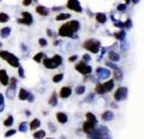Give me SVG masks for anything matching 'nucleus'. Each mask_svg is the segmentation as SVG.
<instances>
[{"label":"nucleus","mask_w":144,"mask_h":139,"mask_svg":"<svg viewBox=\"0 0 144 139\" xmlns=\"http://www.w3.org/2000/svg\"><path fill=\"white\" fill-rule=\"evenodd\" d=\"M80 23L77 21H71L63 25L59 31V34L61 37L74 38L75 33L80 29Z\"/></svg>","instance_id":"f257e3e1"},{"label":"nucleus","mask_w":144,"mask_h":139,"mask_svg":"<svg viewBox=\"0 0 144 139\" xmlns=\"http://www.w3.org/2000/svg\"><path fill=\"white\" fill-rule=\"evenodd\" d=\"M87 137L90 139H112L108 128L103 125L94 128L92 132L87 134Z\"/></svg>","instance_id":"f03ea898"},{"label":"nucleus","mask_w":144,"mask_h":139,"mask_svg":"<svg viewBox=\"0 0 144 139\" xmlns=\"http://www.w3.org/2000/svg\"><path fill=\"white\" fill-rule=\"evenodd\" d=\"M0 57L6 61L7 63L12 66L13 67H19L20 63H19V59L18 58L15 56L13 54L8 52V51L0 50Z\"/></svg>","instance_id":"7ed1b4c3"},{"label":"nucleus","mask_w":144,"mask_h":139,"mask_svg":"<svg viewBox=\"0 0 144 139\" xmlns=\"http://www.w3.org/2000/svg\"><path fill=\"white\" fill-rule=\"evenodd\" d=\"M63 59L61 56L56 54L51 59H45L43 61V64L48 69H53L59 67L62 64Z\"/></svg>","instance_id":"20e7f679"},{"label":"nucleus","mask_w":144,"mask_h":139,"mask_svg":"<svg viewBox=\"0 0 144 139\" xmlns=\"http://www.w3.org/2000/svg\"><path fill=\"white\" fill-rule=\"evenodd\" d=\"M101 42L95 39H89L85 41L83 47L88 51H90L92 53L96 54L98 52L100 48Z\"/></svg>","instance_id":"39448f33"},{"label":"nucleus","mask_w":144,"mask_h":139,"mask_svg":"<svg viewBox=\"0 0 144 139\" xmlns=\"http://www.w3.org/2000/svg\"><path fill=\"white\" fill-rule=\"evenodd\" d=\"M75 69L77 71H79L80 74H82L83 75L89 74L92 71L91 66L89 65H87L86 63H85L84 62H82V61L80 62L77 64H76Z\"/></svg>","instance_id":"423d86ee"},{"label":"nucleus","mask_w":144,"mask_h":139,"mask_svg":"<svg viewBox=\"0 0 144 139\" xmlns=\"http://www.w3.org/2000/svg\"><path fill=\"white\" fill-rule=\"evenodd\" d=\"M128 89L126 87H120L117 89L114 95V98L117 101H123L127 98Z\"/></svg>","instance_id":"0eeeda50"},{"label":"nucleus","mask_w":144,"mask_h":139,"mask_svg":"<svg viewBox=\"0 0 144 139\" xmlns=\"http://www.w3.org/2000/svg\"><path fill=\"white\" fill-rule=\"evenodd\" d=\"M23 18H19L18 19V23H22L24 25H31L33 22V18L32 16L29 12H23Z\"/></svg>","instance_id":"6e6552de"},{"label":"nucleus","mask_w":144,"mask_h":139,"mask_svg":"<svg viewBox=\"0 0 144 139\" xmlns=\"http://www.w3.org/2000/svg\"><path fill=\"white\" fill-rule=\"evenodd\" d=\"M67 6L69 9L76 12L80 13L82 12V8L81 7L80 3L78 0H69Z\"/></svg>","instance_id":"1a4fd4ad"},{"label":"nucleus","mask_w":144,"mask_h":139,"mask_svg":"<svg viewBox=\"0 0 144 139\" xmlns=\"http://www.w3.org/2000/svg\"><path fill=\"white\" fill-rule=\"evenodd\" d=\"M110 74H111L110 71L108 69L99 67L96 69V74L98 77L101 80H105L108 78L110 76Z\"/></svg>","instance_id":"9d476101"},{"label":"nucleus","mask_w":144,"mask_h":139,"mask_svg":"<svg viewBox=\"0 0 144 139\" xmlns=\"http://www.w3.org/2000/svg\"><path fill=\"white\" fill-rule=\"evenodd\" d=\"M9 78L6 70L0 69V83L3 86H6L9 85Z\"/></svg>","instance_id":"9b49d317"},{"label":"nucleus","mask_w":144,"mask_h":139,"mask_svg":"<svg viewBox=\"0 0 144 139\" xmlns=\"http://www.w3.org/2000/svg\"><path fill=\"white\" fill-rule=\"evenodd\" d=\"M96 127V124L91 122H89V121H86L83 124V131L86 133L89 134L91 132H92Z\"/></svg>","instance_id":"f8f14e48"},{"label":"nucleus","mask_w":144,"mask_h":139,"mask_svg":"<svg viewBox=\"0 0 144 139\" xmlns=\"http://www.w3.org/2000/svg\"><path fill=\"white\" fill-rule=\"evenodd\" d=\"M72 94V89L69 87H63L60 91V96L62 98H68Z\"/></svg>","instance_id":"ddd939ff"},{"label":"nucleus","mask_w":144,"mask_h":139,"mask_svg":"<svg viewBox=\"0 0 144 139\" xmlns=\"http://www.w3.org/2000/svg\"><path fill=\"white\" fill-rule=\"evenodd\" d=\"M102 119L105 122H110L114 119L115 114L111 111H106L102 114Z\"/></svg>","instance_id":"4468645a"},{"label":"nucleus","mask_w":144,"mask_h":139,"mask_svg":"<svg viewBox=\"0 0 144 139\" xmlns=\"http://www.w3.org/2000/svg\"><path fill=\"white\" fill-rule=\"evenodd\" d=\"M11 33V29L9 27H4L0 30V37L1 38H8Z\"/></svg>","instance_id":"2eb2a0df"},{"label":"nucleus","mask_w":144,"mask_h":139,"mask_svg":"<svg viewBox=\"0 0 144 139\" xmlns=\"http://www.w3.org/2000/svg\"><path fill=\"white\" fill-rule=\"evenodd\" d=\"M103 88H104L105 90H106V93H108V92L111 91V90L113 89L114 86H115L114 80L111 79V80L108 81L107 82L104 83L103 84Z\"/></svg>","instance_id":"dca6fc26"},{"label":"nucleus","mask_w":144,"mask_h":139,"mask_svg":"<svg viewBox=\"0 0 144 139\" xmlns=\"http://www.w3.org/2000/svg\"><path fill=\"white\" fill-rule=\"evenodd\" d=\"M56 118L58 122L61 124H65L68 120V116L63 112H58L56 114Z\"/></svg>","instance_id":"f3484780"},{"label":"nucleus","mask_w":144,"mask_h":139,"mask_svg":"<svg viewBox=\"0 0 144 139\" xmlns=\"http://www.w3.org/2000/svg\"><path fill=\"white\" fill-rule=\"evenodd\" d=\"M29 95H30V93L28 91H27L24 88H21L18 94V98L21 100H27Z\"/></svg>","instance_id":"a211bd4d"},{"label":"nucleus","mask_w":144,"mask_h":139,"mask_svg":"<svg viewBox=\"0 0 144 139\" xmlns=\"http://www.w3.org/2000/svg\"><path fill=\"white\" fill-rule=\"evenodd\" d=\"M16 88H13L11 87H9L6 91V96L9 99V100H13L15 98L16 95Z\"/></svg>","instance_id":"6ab92c4d"},{"label":"nucleus","mask_w":144,"mask_h":139,"mask_svg":"<svg viewBox=\"0 0 144 139\" xmlns=\"http://www.w3.org/2000/svg\"><path fill=\"white\" fill-rule=\"evenodd\" d=\"M108 55H109V59H110V60H112V62H117L120 61V57L117 53H116V52H113V51H110V52H109V54H108Z\"/></svg>","instance_id":"aec40b11"},{"label":"nucleus","mask_w":144,"mask_h":139,"mask_svg":"<svg viewBox=\"0 0 144 139\" xmlns=\"http://www.w3.org/2000/svg\"><path fill=\"white\" fill-rule=\"evenodd\" d=\"M96 20L98 22L101 23H105L107 21V17L105 13H98L96 14Z\"/></svg>","instance_id":"412c9836"},{"label":"nucleus","mask_w":144,"mask_h":139,"mask_svg":"<svg viewBox=\"0 0 144 139\" xmlns=\"http://www.w3.org/2000/svg\"><path fill=\"white\" fill-rule=\"evenodd\" d=\"M36 12L42 16H47L48 14V9L45 6H39L36 8Z\"/></svg>","instance_id":"4be33fe9"},{"label":"nucleus","mask_w":144,"mask_h":139,"mask_svg":"<svg viewBox=\"0 0 144 139\" xmlns=\"http://www.w3.org/2000/svg\"><path fill=\"white\" fill-rule=\"evenodd\" d=\"M86 121H89V122H91L95 124H98V120L96 119V116L94 114H92L91 112H87L86 114Z\"/></svg>","instance_id":"5701e85b"},{"label":"nucleus","mask_w":144,"mask_h":139,"mask_svg":"<svg viewBox=\"0 0 144 139\" xmlns=\"http://www.w3.org/2000/svg\"><path fill=\"white\" fill-rule=\"evenodd\" d=\"M48 104L52 106V107H55L58 104V99H57V96H56V93H53L52 94V95L51 96L49 100H48Z\"/></svg>","instance_id":"b1692460"},{"label":"nucleus","mask_w":144,"mask_h":139,"mask_svg":"<svg viewBox=\"0 0 144 139\" xmlns=\"http://www.w3.org/2000/svg\"><path fill=\"white\" fill-rule=\"evenodd\" d=\"M40 125H41V122H40L39 119H35L31 122L30 124V130H35L36 128L40 127Z\"/></svg>","instance_id":"393cba45"},{"label":"nucleus","mask_w":144,"mask_h":139,"mask_svg":"<svg viewBox=\"0 0 144 139\" xmlns=\"http://www.w3.org/2000/svg\"><path fill=\"white\" fill-rule=\"evenodd\" d=\"M46 136V132L44 130H39L33 134L35 139H43Z\"/></svg>","instance_id":"a878e982"},{"label":"nucleus","mask_w":144,"mask_h":139,"mask_svg":"<svg viewBox=\"0 0 144 139\" xmlns=\"http://www.w3.org/2000/svg\"><path fill=\"white\" fill-rule=\"evenodd\" d=\"M70 17H71V15L70 13H63L59 14L56 16V19L58 21H65V20H67V19L70 18Z\"/></svg>","instance_id":"bb28decb"},{"label":"nucleus","mask_w":144,"mask_h":139,"mask_svg":"<svg viewBox=\"0 0 144 139\" xmlns=\"http://www.w3.org/2000/svg\"><path fill=\"white\" fill-rule=\"evenodd\" d=\"M114 35L117 40H119L120 41H123L124 39L126 37V32L124 30H122L119 33H115Z\"/></svg>","instance_id":"cd10ccee"},{"label":"nucleus","mask_w":144,"mask_h":139,"mask_svg":"<svg viewBox=\"0 0 144 139\" xmlns=\"http://www.w3.org/2000/svg\"><path fill=\"white\" fill-rule=\"evenodd\" d=\"M95 91L96 92V93H98L99 95H103V94L106 93V90L103 88V84H101V83H98V84L96 85Z\"/></svg>","instance_id":"c85d7f7f"},{"label":"nucleus","mask_w":144,"mask_h":139,"mask_svg":"<svg viewBox=\"0 0 144 139\" xmlns=\"http://www.w3.org/2000/svg\"><path fill=\"white\" fill-rule=\"evenodd\" d=\"M114 76H115V78L117 81H121V80L123 78V74H122V72L121 71V70H120L119 68L115 69Z\"/></svg>","instance_id":"c756f323"},{"label":"nucleus","mask_w":144,"mask_h":139,"mask_svg":"<svg viewBox=\"0 0 144 139\" xmlns=\"http://www.w3.org/2000/svg\"><path fill=\"white\" fill-rule=\"evenodd\" d=\"M27 128H28L27 123L25 122H23L21 123V124L19 125L18 130H19V131H21L22 133H25L27 131Z\"/></svg>","instance_id":"7c9ffc66"},{"label":"nucleus","mask_w":144,"mask_h":139,"mask_svg":"<svg viewBox=\"0 0 144 139\" xmlns=\"http://www.w3.org/2000/svg\"><path fill=\"white\" fill-rule=\"evenodd\" d=\"M9 20V16L5 13H0V23H6Z\"/></svg>","instance_id":"2f4dec72"},{"label":"nucleus","mask_w":144,"mask_h":139,"mask_svg":"<svg viewBox=\"0 0 144 139\" xmlns=\"http://www.w3.org/2000/svg\"><path fill=\"white\" fill-rule=\"evenodd\" d=\"M4 124L5 127H10L13 124V117L12 116H9L4 122Z\"/></svg>","instance_id":"473e14b6"},{"label":"nucleus","mask_w":144,"mask_h":139,"mask_svg":"<svg viewBox=\"0 0 144 139\" xmlns=\"http://www.w3.org/2000/svg\"><path fill=\"white\" fill-rule=\"evenodd\" d=\"M86 90V88L84 86H78L75 88V93L77 95H82Z\"/></svg>","instance_id":"72a5a7b5"},{"label":"nucleus","mask_w":144,"mask_h":139,"mask_svg":"<svg viewBox=\"0 0 144 139\" xmlns=\"http://www.w3.org/2000/svg\"><path fill=\"white\" fill-rule=\"evenodd\" d=\"M9 83V87L16 89V88H17V83H18V80H17L16 78L12 77V78L10 79Z\"/></svg>","instance_id":"f704fd0d"},{"label":"nucleus","mask_w":144,"mask_h":139,"mask_svg":"<svg viewBox=\"0 0 144 139\" xmlns=\"http://www.w3.org/2000/svg\"><path fill=\"white\" fill-rule=\"evenodd\" d=\"M43 57H44V54L42 52H39L33 57V59H34V60L35 62H38V63H40L42 59V58H43Z\"/></svg>","instance_id":"c9c22d12"},{"label":"nucleus","mask_w":144,"mask_h":139,"mask_svg":"<svg viewBox=\"0 0 144 139\" xmlns=\"http://www.w3.org/2000/svg\"><path fill=\"white\" fill-rule=\"evenodd\" d=\"M4 107H5V104H4V95L1 93H0V113L4 111Z\"/></svg>","instance_id":"e433bc0d"},{"label":"nucleus","mask_w":144,"mask_h":139,"mask_svg":"<svg viewBox=\"0 0 144 139\" xmlns=\"http://www.w3.org/2000/svg\"><path fill=\"white\" fill-rule=\"evenodd\" d=\"M63 78V74H56V76H53V81L54 83H59L60 82Z\"/></svg>","instance_id":"4c0bfd02"},{"label":"nucleus","mask_w":144,"mask_h":139,"mask_svg":"<svg viewBox=\"0 0 144 139\" xmlns=\"http://www.w3.org/2000/svg\"><path fill=\"white\" fill-rule=\"evenodd\" d=\"M16 133V131L15 129H11V130H9L6 133H5V137L6 138H9L10 136H12L14 134Z\"/></svg>","instance_id":"58836bf2"},{"label":"nucleus","mask_w":144,"mask_h":139,"mask_svg":"<svg viewBox=\"0 0 144 139\" xmlns=\"http://www.w3.org/2000/svg\"><path fill=\"white\" fill-rule=\"evenodd\" d=\"M39 44L42 47H45V46L47 45V41L44 38H40L39 40Z\"/></svg>","instance_id":"ea45409f"},{"label":"nucleus","mask_w":144,"mask_h":139,"mask_svg":"<svg viewBox=\"0 0 144 139\" xmlns=\"http://www.w3.org/2000/svg\"><path fill=\"white\" fill-rule=\"evenodd\" d=\"M124 26L125 28H127V29H130L132 27V21H131V19H129V18L127 19V21L125 23H124Z\"/></svg>","instance_id":"a19ab883"},{"label":"nucleus","mask_w":144,"mask_h":139,"mask_svg":"<svg viewBox=\"0 0 144 139\" xmlns=\"http://www.w3.org/2000/svg\"><path fill=\"white\" fill-rule=\"evenodd\" d=\"M18 74H19V76H20L21 78H25V71L22 66H19V69H18Z\"/></svg>","instance_id":"79ce46f5"},{"label":"nucleus","mask_w":144,"mask_h":139,"mask_svg":"<svg viewBox=\"0 0 144 139\" xmlns=\"http://www.w3.org/2000/svg\"><path fill=\"white\" fill-rule=\"evenodd\" d=\"M82 58H83V60H84V62L85 63L89 62L91 61V56L89 54H85Z\"/></svg>","instance_id":"37998d69"},{"label":"nucleus","mask_w":144,"mask_h":139,"mask_svg":"<svg viewBox=\"0 0 144 139\" xmlns=\"http://www.w3.org/2000/svg\"><path fill=\"white\" fill-rule=\"evenodd\" d=\"M126 9H127V5L126 4H120L117 7V9L118 11H120V12H124V11L126 10Z\"/></svg>","instance_id":"c03bdc74"},{"label":"nucleus","mask_w":144,"mask_h":139,"mask_svg":"<svg viewBox=\"0 0 144 139\" xmlns=\"http://www.w3.org/2000/svg\"><path fill=\"white\" fill-rule=\"evenodd\" d=\"M94 94H90L89 96L86 97V98L84 100V101L86 102H90L94 100Z\"/></svg>","instance_id":"a18cd8bd"},{"label":"nucleus","mask_w":144,"mask_h":139,"mask_svg":"<svg viewBox=\"0 0 144 139\" xmlns=\"http://www.w3.org/2000/svg\"><path fill=\"white\" fill-rule=\"evenodd\" d=\"M48 128H49V129H50V131H51V132H56V128L55 127V125L53 124H52V123H48Z\"/></svg>","instance_id":"49530a36"},{"label":"nucleus","mask_w":144,"mask_h":139,"mask_svg":"<svg viewBox=\"0 0 144 139\" xmlns=\"http://www.w3.org/2000/svg\"><path fill=\"white\" fill-rule=\"evenodd\" d=\"M106 65L109 66V67H110V68H112V69H117L118 67H117V66L116 65V64H113V63H111V62H106Z\"/></svg>","instance_id":"de8ad7c7"},{"label":"nucleus","mask_w":144,"mask_h":139,"mask_svg":"<svg viewBox=\"0 0 144 139\" xmlns=\"http://www.w3.org/2000/svg\"><path fill=\"white\" fill-rule=\"evenodd\" d=\"M115 26L117 27V28H124V23L121 22V21H117L115 23Z\"/></svg>","instance_id":"09e8293b"},{"label":"nucleus","mask_w":144,"mask_h":139,"mask_svg":"<svg viewBox=\"0 0 144 139\" xmlns=\"http://www.w3.org/2000/svg\"><path fill=\"white\" fill-rule=\"evenodd\" d=\"M34 100H35V97H34V95H33L32 93H30V95H29V96H28L27 100L29 102H32L34 101Z\"/></svg>","instance_id":"8fccbe9b"},{"label":"nucleus","mask_w":144,"mask_h":139,"mask_svg":"<svg viewBox=\"0 0 144 139\" xmlns=\"http://www.w3.org/2000/svg\"><path fill=\"white\" fill-rule=\"evenodd\" d=\"M77 59V55L72 56V57H70L68 59L69 62H75Z\"/></svg>","instance_id":"3c124183"},{"label":"nucleus","mask_w":144,"mask_h":139,"mask_svg":"<svg viewBox=\"0 0 144 139\" xmlns=\"http://www.w3.org/2000/svg\"><path fill=\"white\" fill-rule=\"evenodd\" d=\"M32 2V0H23V4L24 6H29Z\"/></svg>","instance_id":"603ef678"},{"label":"nucleus","mask_w":144,"mask_h":139,"mask_svg":"<svg viewBox=\"0 0 144 139\" xmlns=\"http://www.w3.org/2000/svg\"><path fill=\"white\" fill-rule=\"evenodd\" d=\"M21 48L23 49V51H26V50H27V47H26L23 44L22 45V47H21Z\"/></svg>","instance_id":"864d4df0"},{"label":"nucleus","mask_w":144,"mask_h":139,"mask_svg":"<svg viewBox=\"0 0 144 139\" xmlns=\"http://www.w3.org/2000/svg\"><path fill=\"white\" fill-rule=\"evenodd\" d=\"M47 34H48V35H49V36H51V30L49 29L47 30Z\"/></svg>","instance_id":"5fc2aeb1"},{"label":"nucleus","mask_w":144,"mask_h":139,"mask_svg":"<svg viewBox=\"0 0 144 139\" xmlns=\"http://www.w3.org/2000/svg\"><path fill=\"white\" fill-rule=\"evenodd\" d=\"M139 1H140V0H132V1H133L134 4H137Z\"/></svg>","instance_id":"6e6d98bb"},{"label":"nucleus","mask_w":144,"mask_h":139,"mask_svg":"<svg viewBox=\"0 0 144 139\" xmlns=\"http://www.w3.org/2000/svg\"><path fill=\"white\" fill-rule=\"evenodd\" d=\"M26 113L27 114V116H30V112H28V111H26Z\"/></svg>","instance_id":"4d7b16f0"},{"label":"nucleus","mask_w":144,"mask_h":139,"mask_svg":"<svg viewBox=\"0 0 144 139\" xmlns=\"http://www.w3.org/2000/svg\"><path fill=\"white\" fill-rule=\"evenodd\" d=\"M126 2H127V4H129V0H126Z\"/></svg>","instance_id":"13d9d810"},{"label":"nucleus","mask_w":144,"mask_h":139,"mask_svg":"<svg viewBox=\"0 0 144 139\" xmlns=\"http://www.w3.org/2000/svg\"><path fill=\"white\" fill-rule=\"evenodd\" d=\"M2 47V43L0 42V47Z\"/></svg>","instance_id":"bf43d9fd"},{"label":"nucleus","mask_w":144,"mask_h":139,"mask_svg":"<svg viewBox=\"0 0 144 139\" xmlns=\"http://www.w3.org/2000/svg\"></svg>","instance_id":"052dcab7"},{"label":"nucleus","mask_w":144,"mask_h":139,"mask_svg":"<svg viewBox=\"0 0 144 139\" xmlns=\"http://www.w3.org/2000/svg\"><path fill=\"white\" fill-rule=\"evenodd\" d=\"M0 1H1V0H0Z\"/></svg>","instance_id":"680f3d73"}]
</instances>
